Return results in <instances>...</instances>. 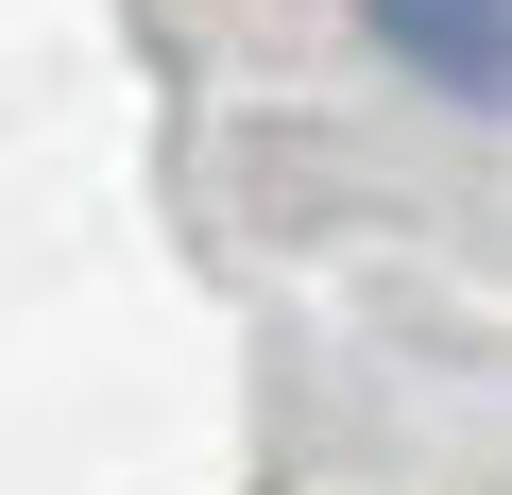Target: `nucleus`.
Segmentation results:
<instances>
[{
  "instance_id": "f257e3e1",
  "label": "nucleus",
  "mask_w": 512,
  "mask_h": 495,
  "mask_svg": "<svg viewBox=\"0 0 512 495\" xmlns=\"http://www.w3.org/2000/svg\"><path fill=\"white\" fill-rule=\"evenodd\" d=\"M376 35H393L461 120H495V86H512V0H376Z\"/></svg>"
}]
</instances>
